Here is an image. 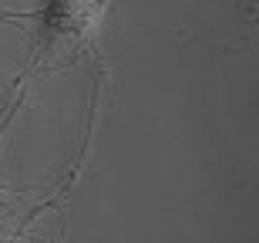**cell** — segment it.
<instances>
[{
  "instance_id": "6da1fadb",
  "label": "cell",
  "mask_w": 259,
  "mask_h": 243,
  "mask_svg": "<svg viewBox=\"0 0 259 243\" xmlns=\"http://www.w3.org/2000/svg\"><path fill=\"white\" fill-rule=\"evenodd\" d=\"M40 17L58 34H84L98 20V4L95 0H44Z\"/></svg>"
}]
</instances>
